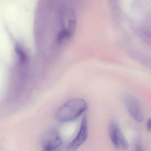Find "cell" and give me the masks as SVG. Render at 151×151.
Wrapping results in <instances>:
<instances>
[{"mask_svg":"<svg viewBox=\"0 0 151 151\" xmlns=\"http://www.w3.org/2000/svg\"><path fill=\"white\" fill-rule=\"evenodd\" d=\"M88 104L84 99L74 98L61 105L56 111L55 117L59 122H71L78 118L87 110Z\"/></svg>","mask_w":151,"mask_h":151,"instance_id":"6da1fadb","label":"cell"},{"mask_svg":"<svg viewBox=\"0 0 151 151\" xmlns=\"http://www.w3.org/2000/svg\"><path fill=\"white\" fill-rule=\"evenodd\" d=\"M109 136L114 146L121 151H127L129 144L117 122L112 121L109 126Z\"/></svg>","mask_w":151,"mask_h":151,"instance_id":"7a4b0ae2","label":"cell"},{"mask_svg":"<svg viewBox=\"0 0 151 151\" xmlns=\"http://www.w3.org/2000/svg\"><path fill=\"white\" fill-rule=\"evenodd\" d=\"M88 137V123L87 116L83 117L80 129L75 138L67 146L68 151L77 150L87 140Z\"/></svg>","mask_w":151,"mask_h":151,"instance_id":"3957f363","label":"cell"},{"mask_svg":"<svg viewBox=\"0 0 151 151\" xmlns=\"http://www.w3.org/2000/svg\"><path fill=\"white\" fill-rule=\"evenodd\" d=\"M41 143L43 149L56 150L62 144V139L56 130L51 129L43 134Z\"/></svg>","mask_w":151,"mask_h":151,"instance_id":"277c9868","label":"cell"},{"mask_svg":"<svg viewBox=\"0 0 151 151\" xmlns=\"http://www.w3.org/2000/svg\"><path fill=\"white\" fill-rule=\"evenodd\" d=\"M125 104L130 116L137 122H141L144 120V113L138 99L133 96H127Z\"/></svg>","mask_w":151,"mask_h":151,"instance_id":"5b68a950","label":"cell"},{"mask_svg":"<svg viewBox=\"0 0 151 151\" xmlns=\"http://www.w3.org/2000/svg\"><path fill=\"white\" fill-rule=\"evenodd\" d=\"M15 52L18 56L20 61L22 62H25L27 59L26 56L21 48H20L18 45H17L15 47Z\"/></svg>","mask_w":151,"mask_h":151,"instance_id":"8992f818","label":"cell"},{"mask_svg":"<svg viewBox=\"0 0 151 151\" xmlns=\"http://www.w3.org/2000/svg\"><path fill=\"white\" fill-rule=\"evenodd\" d=\"M133 151H145L143 144L140 138H137L135 142Z\"/></svg>","mask_w":151,"mask_h":151,"instance_id":"52a82bcc","label":"cell"},{"mask_svg":"<svg viewBox=\"0 0 151 151\" xmlns=\"http://www.w3.org/2000/svg\"><path fill=\"white\" fill-rule=\"evenodd\" d=\"M146 128L147 130L150 132H151V118L149 119L147 121V123H146Z\"/></svg>","mask_w":151,"mask_h":151,"instance_id":"ba28073f","label":"cell"},{"mask_svg":"<svg viewBox=\"0 0 151 151\" xmlns=\"http://www.w3.org/2000/svg\"><path fill=\"white\" fill-rule=\"evenodd\" d=\"M42 151H55V150H46V149H43Z\"/></svg>","mask_w":151,"mask_h":151,"instance_id":"9c48e42d","label":"cell"}]
</instances>
